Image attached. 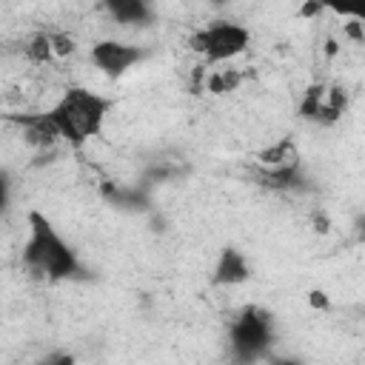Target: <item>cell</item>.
Segmentation results:
<instances>
[{
	"mask_svg": "<svg viewBox=\"0 0 365 365\" xmlns=\"http://www.w3.org/2000/svg\"><path fill=\"white\" fill-rule=\"evenodd\" d=\"M308 302H311L314 308H322V311L331 308V302H328V297H325L322 291H311V294H308Z\"/></svg>",
	"mask_w": 365,
	"mask_h": 365,
	"instance_id": "ffe728a7",
	"label": "cell"
},
{
	"mask_svg": "<svg viewBox=\"0 0 365 365\" xmlns=\"http://www.w3.org/2000/svg\"><path fill=\"white\" fill-rule=\"evenodd\" d=\"M34 365H77V359H74L68 351H51L48 356H43V359L34 362Z\"/></svg>",
	"mask_w": 365,
	"mask_h": 365,
	"instance_id": "2e32d148",
	"label": "cell"
},
{
	"mask_svg": "<svg viewBox=\"0 0 365 365\" xmlns=\"http://www.w3.org/2000/svg\"><path fill=\"white\" fill-rule=\"evenodd\" d=\"M103 9L117 26L125 29H145L154 23V6L145 0H108Z\"/></svg>",
	"mask_w": 365,
	"mask_h": 365,
	"instance_id": "30bf717a",
	"label": "cell"
},
{
	"mask_svg": "<svg viewBox=\"0 0 365 365\" xmlns=\"http://www.w3.org/2000/svg\"><path fill=\"white\" fill-rule=\"evenodd\" d=\"M319 11H322V6H319V3H305V6L299 9V14H302V17H311V14H319Z\"/></svg>",
	"mask_w": 365,
	"mask_h": 365,
	"instance_id": "44dd1931",
	"label": "cell"
},
{
	"mask_svg": "<svg viewBox=\"0 0 365 365\" xmlns=\"http://www.w3.org/2000/svg\"><path fill=\"white\" fill-rule=\"evenodd\" d=\"M314 228L317 231H328V217L319 214V211H314Z\"/></svg>",
	"mask_w": 365,
	"mask_h": 365,
	"instance_id": "7402d4cb",
	"label": "cell"
},
{
	"mask_svg": "<svg viewBox=\"0 0 365 365\" xmlns=\"http://www.w3.org/2000/svg\"><path fill=\"white\" fill-rule=\"evenodd\" d=\"M265 362L268 365H305V359H299V356H291V354H268L265 356Z\"/></svg>",
	"mask_w": 365,
	"mask_h": 365,
	"instance_id": "ac0fdd59",
	"label": "cell"
},
{
	"mask_svg": "<svg viewBox=\"0 0 365 365\" xmlns=\"http://www.w3.org/2000/svg\"><path fill=\"white\" fill-rule=\"evenodd\" d=\"M251 180L265 188V191H274V194H302L311 188V180L305 174V168L299 163H291V165H279V168H262V165H254L251 168Z\"/></svg>",
	"mask_w": 365,
	"mask_h": 365,
	"instance_id": "52a82bcc",
	"label": "cell"
},
{
	"mask_svg": "<svg viewBox=\"0 0 365 365\" xmlns=\"http://www.w3.org/2000/svg\"><path fill=\"white\" fill-rule=\"evenodd\" d=\"M6 120L11 125H17L23 131V140L34 148H51L54 143H60L57 128L48 117V111H34V114H6Z\"/></svg>",
	"mask_w": 365,
	"mask_h": 365,
	"instance_id": "9c48e42d",
	"label": "cell"
},
{
	"mask_svg": "<svg viewBox=\"0 0 365 365\" xmlns=\"http://www.w3.org/2000/svg\"><path fill=\"white\" fill-rule=\"evenodd\" d=\"M9 200H11V174L0 168V214L9 208Z\"/></svg>",
	"mask_w": 365,
	"mask_h": 365,
	"instance_id": "e0dca14e",
	"label": "cell"
},
{
	"mask_svg": "<svg viewBox=\"0 0 365 365\" xmlns=\"http://www.w3.org/2000/svg\"><path fill=\"white\" fill-rule=\"evenodd\" d=\"M348 108V91L342 86L328 83H311L299 100L297 114L317 125H334Z\"/></svg>",
	"mask_w": 365,
	"mask_h": 365,
	"instance_id": "5b68a950",
	"label": "cell"
},
{
	"mask_svg": "<svg viewBox=\"0 0 365 365\" xmlns=\"http://www.w3.org/2000/svg\"><path fill=\"white\" fill-rule=\"evenodd\" d=\"M251 262L248 257L240 251V248H222L217 262H214V271H211V285L217 288H231V285H242L251 279Z\"/></svg>",
	"mask_w": 365,
	"mask_h": 365,
	"instance_id": "ba28073f",
	"label": "cell"
},
{
	"mask_svg": "<svg viewBox=\"0 0 365 365\" xmlns=\"http://www.w3.org/2000/svg\"><path fill=\"white\" fill-rule=\"evenodd\" d=\"M291 163H299V151L291 137H282L279 143H274L257 154V165H262V168H279V165H291Z\"/></svg>",
	"mask_w": 365,
	"mask_h": 365,
	"instance_id": "7c38bea8",
	"label": "cell"
},
{
	"mask_svg": "<svg viewBox=\"0 0 365 365\" xmlns=\"http://www.w3.org/2000/svg\"><path fill=\"white\" fill-rule=\"evenodd\" d=\"M188 46L194 54H200L205 60V66H214V63L240 57L251 46V31L234 20H214L208 26H200L197 31H191Z\"/></svg>",
	"mask_w": 365,
	"mask_h": 365,
	"instance_id": "277c9868",
	"label": "cell"
},
{
	"mask_svg": "<svg viewBox=\"0 0 365 365\" xmlns=\"http://www.w3.org/2000/svg\"><path fill=\"white\" fill-rule=\"evenodd\" d=\"M103 197L125 211H148L151 197L145 185H117V182H103Z\"/></svg>",
	"mask_w": 365,
	"mask_h": 365,
	"instance_id": "8fae6325",
	"label": "cell"
},
{
	"mask_svg": "<svg viewBox=\"0 0 365 365\" xmlns=\"http://www.w3.org/2000/svg\"><path fill=\"white\" fill-rule=\"evenodd\" d=\"M23 265L31 277L46 282L88 279V271L77 257V251L63 240L54 222L40 211H29V237L23 245Z\"/></svg>",
	"mask_w": 365,
	"mask_h": 365,
	"instance_id": "6da1fadb",
	"label": "cell"
},
{
	"mask_svg": "<svg viewBox=\"0 0 365 365\" xmlns=\"http://www.w3.org/2000/svg\"><path fill=\"white\" fill-rule=\"evenodd\" d=\"M148 57V51L143 46L134 43H123V40H100L91 46L88 60L94 63V68H100L106 77L117 80L123 77L128 68H134L137 63H143Z\"/></svg>",
	"mask_w": 365,
	"mask_h": 365,
	"instance_id": "8992f818",
	"label": "cell"
},
{
	"mask_svg": "<svg viewBox=\"0 0 365 365\" xmlns=\"http://www.w3.org/2000/svg\"><path fill=\"white\" fill-rule=\"evenodd\" d=\"M23 54H26V60H29V63H48V60L54 57V54H51L48 34H46V31L31 34V37L26 40V46H23Z\"/></svg>",
	"mask_w": 365,
	"mask_h": 365,
	"instance_id": "5bb4252c",
	"label": "cell"
},
{
	"mask_svg": "<svg viewBox=\"0 0 365 365\" xmlns=\"http://www.w3.org/2000/svg\"><path fill=\"white\" fill-rule=\"evenodd\" d=\"M111 108H114L111 97L91 91L86 86H68L60 94V100L48 108V117L57 128V137L71 148H80L103 131Z\"/></svg>",
	"mask_w": 365,
	"mask_h": 365,
	"instance_id": "7a4b0ae2",
	"label": "cell"
},
{
	"mask_svg": "<svg viewBox=\"0 0 365 365\" xmlns=\"http://www.w3.org/2000/svg\"><path fill=\"white\" fill-rule=\"evenodd\" d=\"M242 83H245V71H240V68H211L205 74L202 91H208V94H228V91H237Z\"/></svg>",
	"mask_w": 365,
	"mask_h": 365,
	"instance_id": "4fadbf2b",
	"label": "cell"
},
{
	"mask_svg": "<svg viewBox=\"0 0 365 365\" xmlns=\"http://www.w3.org/2000/svg\"><path fill=\"white\" fill-rule=\"evenodd\" d=\"M46 34H48V43H51V54L54 57H68V54L77 51V43H74L71 34H66V31H46Z\"/></svg>",
	"mask_w": 365,
	"mask_h": 365,
	"instance_id": "9a60e30c",
	"label": "cell"
},
{
	"mask_svg": "<svg viewBox=\"0 0 365 365\" xmlns=\"http://www.w3.org/2000/svg\"><path fill=\"white\" fill-rule=\"evenodd\" d=\"M342 29H345V34H348V37H351L354 43H362V40H365V34H362V23H359L356 17H354L351 23H345Z\"/></svg>",
	"mask_w": 365,
	"mask_h": 365,
	"instance_id": "d6986e66",
	"label": "cell"
},
{
	"mask_svg": "<svg viewBox=\"0 0 365 365\" xmlns=\"http://www.w3.org/2000/svg\"><path fill=\"white\" fill-rule=\"evenodd\" d=\"M274 317L262 305L240 308L228 322V362L257 365L274 351Z\"/></svg>",
	"mask_w": 365,
	"mask_h": 365,
	"instance_id": "3957f363",
	"label": "cell"
}]
</instances>
